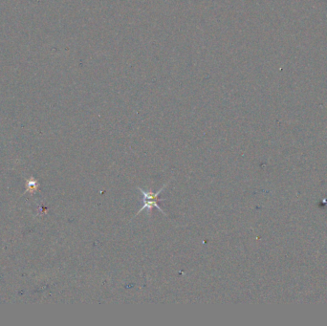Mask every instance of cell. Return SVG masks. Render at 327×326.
Masks as SVG:
<instances>
[{
  "label": "cell",
  "instance_id": "obj_1",
  "mask_svg": "<svg viewBox=\"0 0 327 326\" xmlns=\"http://www.w3.org/2000/svg\"><path fill=\"white\" fill-rule=\"evenodd\" d=\"M166 187H167V185H164V186L162 187V188H161L160 190H158L157 192L144 191L143 189L138 188V190H139L140 192L143 194V204H144V205H143V207L140 208L139 211L137 212V214H139L141 211H143L144 209L147 208L148 210H149V215L150 216L151 209H152L153 207H156L161 213H163V214L166 215V213L164 212V210H163L161 207H159L158 205L159 201H165V199H161V198H159V195H160V193L165 189Z\"/></svg>",
  "mask_w": 327,
  "mask_h": 326
}]
</instances>
